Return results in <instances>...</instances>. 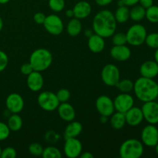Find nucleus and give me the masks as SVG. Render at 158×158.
I'll list each match as a JSON object with an SVG mask.
<instances>
[{
    "mask_svg": "<svg viewBox=\"0 0 158 158\" xmlns=\"http://www.w3.org/2000/svg\"><path fill=\"white\" fill-rule=\"evenodd\" d=\"M117 23L114 13L108 9H103L97 12L94 17L92 29L94 33L103 37L109 38L116 32Z\"/></svg>",
    "mask_w": 158,
    "mask_h": 158,
    "instance_id": "nucleus-1",
    "label": "nucleus"
},
{
    "mask_svg": "<svg viewBox=\"0 0 158 158\" xmlns=\"http://www.w3.org/2000/svg\"><path fill=\"white\" fill-rule=\"evenodd\" d=\"M136 97L143 103L156 100L158 97V83L154 79L140 77L134 83Z\"/></svg>",
    "mask_w": 158,
    "mask_h": 158,
    "instance_id": "nucleus-2",
    "label": "nucleus"
},
{
    "mask_svg": "<svg viewBox=\"0 0 158 158\" xmlns=\"http://www.w3.org/2000/svg\"><path fill=\"white\" fill-rule=\"evenodd\" d=\"M52 59L50 51L45 48H39L31 53L29 63L32 65L34 70L43 72L51 66Z\"/></svg>",
    "mask_w": 158,
    "mask_h": 158,
    "instance_id": "nucleus-3",
    "label": "nucleus"
},
{
    "mask_svg": "<svg viewBox=\"0 0 158 158\" xmlns=\"http://www.w3.org/2000/svg\"><path fill=\"white\" fill-rule=\"evenodd\" d=\"M144 151L143 144L135 138L127 139L121 143L119 154L121 158H140Z\"/></svg>",
    "mask_w": 158,
    "mask_h": 158,
    "instance_id": "nucleus-4",
    "label": "nucleus"
},
{
    "mask_svg": "<svg viewBox=\"0 0 158 158\" xmlns=\"http://www.w3.org/2000/svg\"><path fill=\"white\" fill-rule=\"evenodd\" d=\"M148 32L144 26L139 23L132 25L126 32L127 43L133 46H139L143 44Z\"/></svg>",
    "mask_w": 158,
    "mask_h": 158,
    "instance_id": "nucleus-5",
    "label": "nucleus"
},
{
    "mask_svg": "<svg viewBox=\"0 0 158 158\" xmlns=\"http://www.w3.org/2000/svg\"><path fill=\"white\" fill-rule=\"evenodd\" d=\"M37 103L40 107L46 112L56 110L60 103L56 94L51 91H43L40 93L37 98Z\"/></svg>",
    "mask_w": 158,
    "mask_h": 158,
    "instance_id": "nucleus-6",
    "label": "nucleus"
},
{
    "mask_svg": "<svg viewBox=\"0 0 158 158\" xmlns=\"http://www.w3.org/2000/svg\"><path fill=\"white\" fill-rule=\"evenodd\" d=\"M101 80L108 86H116L120 80L119 68L113 63L105 65L101 70Z\"/></svg>",
    "mask_w": 158,
    "mask_h": 158,
    "instance_id": "nucleus-7",
    "label": "nucleus"
},
{
    "mask_svg": "<svg viewBox=\"0 0 158 158\" xmlns=\"http://www.w3.org/2000/svg\"><path fill=\"white\" fill-rule=\"evenodd\" d=\"M43 26L46 32L52 35H59L64 29V24L59 15L56 14H50L46 15V19L43 23Z\"/></svg>",
    "mask_w": 158,
    "mask_h": 158,
    "instance_id": "nucleus-8",
    "label": "nucleus"
},
{
    "mask_svg": "<svg viewBox=\"0 0 158 158\" xmlns=\"http://www.w3.org/2000/svg\"><path fill=\"white\" fill-rule=\"evenodd\" d=\"M141 142L148 148H154L158 143V128L154 124H148L143 128L140 134Z\"/></svg>",
    "mask_w": 158,
    "mask_h": 158,
    "instance_id": "nucleus-9",
    "label": "nucleus"
},
{
    "mask_svg": "<svg viewBox=\"0 0 158 158\" xmlns=\"http://www.w3.org/2000/svg\"><path fill=\"white\" fill-rule=\"evenodd\" d=\"M83 151V145L77 137L65 139L63 153L69 158H77L80 157Z\"/></svg>",
    "mask_w": 158,
    "mask_h": 158,
    "instance_id": "nucleus-10",
    "label": "nucleus"
},
{
    "mask_svg": "<svg viewBox=\"0 0 158 158\" xmlns=\"http://www.w3.org/2000/svg\"><path fill=\"white\" fill-rule=\"evenodd\" d=\"M95 105L96 109L101 116L110 117L115 112L114 100L106 95H101L97 97Z\"/></svg>",
    "mask_w": 158,
    "mask_h": 158,
    "instance_id": "nucleus-11",
    "label": "nucleus"
},
{
    "mask_svg": "<svg viewBox=\"0 0 158 158\" xmlns=\"http://www.w3.org/2000/svg\"><path fill=\"white\" fill-rule=\"evenodd\" d=\"M143 119L150 124L158 123V103L155 100L145 102L141 107Z\"/></svg>",
    "mask_w": 158,
    "mask_h": 158,
    "instance_id": "nucleus-12",
    "label": "nucleus"
},
{
    "mask_svg": "<svg viewBox=\"0 0 158 158\" xmlns=\"http://www.w3.org/2000/svg\"><path fill=\"white\" fill-rule=\"evenodd\" d=\"M115 111L126 113L134 106V99L130 93H120L114 100Z\"/></svg>",
    "mask_w": 158,
    "mask_h": 158,
    "instance_id": "nucleus-13",
    "label": "nucleus"
},
{
    "mask_svg": "<svg viewBox=\"0 0 158 158\" xmlns=\"http://www.w3.org/2000/svg\"><path fill=\"white\" fill-rule=\"evenodd\" d=\"M24 100L20 94L12 93L6 97V109L10 114H19L24 109Z\"/></svg>",
    "mask_w": 158,
    "mask_h": 158,
    "instance_id": "nucleus-14",
    "label": "nucleus"
},
{
    "mask_svg": "<svg viewBox=\"0 0 158 158\" xmlns=\"http://www.w3.org/2000/svg\"><path fill=\"white\" fill-rule=\"evenodd\" d=\"M26 84L28 88L32 92H39L41 90L44 85V79L41 72L35 70L32 71L27 76Z\"/></svg>",
    "mask_w": 158,
    "mask_h": 158,
    "instance_id": "nucleus-15",
    "label": "nucleus"
},
{
    "mask_svg": "<svg viewBox=\"0 0 158 158\" xmlns=\"http://www.w3.org/2000/svg\"><path fill=\"white\" fill-rule=\"evenodd\" d=\"M125 118L126 123L131 127L138 126L144 120L141 108L134 106L125 113Z\"/></svg>",
    "mask_w": 158,
    "mask_h": 158,
    "instance_id": "nucleus-16",
    "label": "nucleus"
},
{
    "mask_svg": "<svg viewBox=\"0 0 158 158\" xmlns=\"http://www.w3.org/2000/svg\"><path fill=\"white\" fill-rule=\"evenodd\" d=\"M111 57L116 61L125 62L129 60L131 56V50L126 45L114 46L110 49Z\"/></svg>",
    "mask_w": 158,
    "mask_h": 158,
    "instance_id": "nucleus-17",
    "label": "nucleus"
},
{
    "mask_svg": "<svg viewBox=\"0 0 158 158\" xmlns=\"http://www.w3.org/2000/svg\"><path fill=\"white\" fill-rule=\"evenodd\" d=\"M57 112L60 118L66 122H70L75 120L76 111L73 106L68 102L60 103L57 107Z\"/></svg>",
    "mask_w": 158,
    "mask_h": 158,
    "instance_id": "nucleus-18",
    "label": "nucleus"
},
{
    "mask_svg": "<svg viewBox=\"0 0 158 158\" xmlns=\"http://www.w3.org/2000/svg\"><path fill=\"white\" fill-rule=\"evenodd\" d=\"M140 73L141 77L154 79L158 76V64L155 60H148L140 66Z\"/></svg>",
    "mask_w": 158,
    "mask_h": 158,
    "instance_id": "nucleus-19",
    "label": "nucleus"
},
{
    "mask_svg": "<svg viewBox=\"0 0 158 158\" xmlns=\"http://www.w3.org/2000/svg\"><path fill=\"white\" fill-rule=\"evenodd\" d=\"M73 10L75 18L79 19H84L90 15L92 12V6L89 2L80 1L76 3Z\"/></svg>",
    "mask_w": 158,
    "mask_h": 158,
    "instance_id": "nucleus-20",
    "label": "nucleus"
},
{
    "mask_svg": "<svg viewBox=\"0 0 158 158\" xmlns=\"http://www.w3.org/2000/svg\"><path fill=\"white\" fill-rule=\"evenodd\" d=\"M87 46L89 50L94 53L101 52L105 48L104 38L97 34L94 33L88 38Z\"/></svg>",
    "mask_w": 158,
    "mask_h": 158,
    "instance_id": "nucleus-21",
    "label": "nucleus"
},
{
    "mask_svg": "<svg viewBox=\"0 0 158 158\" xmlns=\"http://www.w3.org/2000/svg\"><path fill=\"white\" fill-rule=\"evenodd\" d=\"M83 131V125L78 121L69 122L67 126L64 130V138H71V137H77L80 135Z\"/></svg>",
    "mask_w": 158,
    "mask_h": 158,
    "instance_id": "nucleus-22",
    "label": "nucleus"
},
{
    "mask_svg": "<svg viewBox=\"0 0 158 158\" xmlns=\"http://www.w3.org/2000/svg\"><path fill=\"white\" fill-rule=\"evenodd\" d=\"M110 123L111 127L115 130H121L126 124V118L124 113L116 111L110 117Z\"/></svg>",
    "mask_w": 158,
    "mask_h": 158,
    "instance_id": "nucleus-23",
    "label": "nucleus"
},
{
    "mask_svg": "<svg viewBox=\"0 0 158 158\" xmlns=\"http://www.w3.org/2000/svg\"><path fill=\"white\" fill-rule=\"evenodd\" d=\"M82 29H83V26H82L80 19L75 18V17L71 18V19L68 23L67 26H66V32L70 36L73 37L80 35Z\"/></svg>",
    "mask_w": 158,
    "mask_h": 158,
    "instance_id": "nucleus-24",
    "label": "nucleus"
},
{
    "mask_svg": "<svg viewBox=\"0 0 158 158\" xmlns=\"http://www.w3.org/2000/svg\"><path fill=\"white\" fill-rule=\"evenodd\" d=\"M23 119L19 115V114H11L9 116L7 125L11 131H14V132L19 131L23 127Z\"/></svg>",
    "mask_w": 158,
    "mask_h": 158,
    "instance_id": "nucleus-25",
    "label": "nucleus"
},
{
    "mask_svg": "<svg viewBox=\"0 0 158 158\" xmlns=\"http://www.w3.org/2000/svg\"><path fill=\"white\" fill-rule=\"evenodd\" d=\"M117 23H125L130 19V9L128 6H118L114 13Z\"/></svg>",
    "mask_w": 158,
    "mask_h": 158,
    "instance_id": "nucleus-26",
    "label": "nucleus"
},
{
    "mask_svg": "<svg viewBox=\"0 0 158 158\" xmlns=\"http://www.w3.org/2000/svg\"><path fill=\"white\" fill-rule=\"evenodd\" d=\"M146 9L140 5H135L130 9V19L134 22H140L145 18Z\"/></svg>",
    "mask_w": 158,
    "mask_h": 158,
    "instance_id": "nucleus-27",
    "label": "nucleus"
},
{
    "mask_svg": "<svg viewBox=\"0 0 158 158\" xmlns=\"http://www.w3.org/2000/svg\"><path fill=\"white\" fill-rule=\"evenodd\" d=\"M62 153L56 147L49 146L43 149L42 157L43 158H61Z\"/></svg>",
    "mask_w": 158,
    "mask_h": 158,
    "instance_id": "nucleus-28",
    "label": "nucleus"
},
{
    "mask_svg": "<svg viewBox=\"0 0 158 158\" xmlns=\"http://www.w3.org/2000/svg\"><path fill=\"white\" fill-rule=\"evenodd\" d=\"M116 86L121 93H131L134 89V82L129 79L120 80Z\"/></svg>",
    "mask_w": 158,
    "mask_h": 158,
    "instance_id": "nucleus-29",
    "label": "nucleus"
},
{
    "mask_svg": "<svg viewBox=\"0 0 158 158\" xmlns=\"http://www.w3.org/2000/svg\"><path fill=\"white\" fill-rule=\"evenodd\" d=\"M145 18L151 23H158V6H151L146 9Z\"/></svg>",
    "mask_w": 158,
    "mask_h": 158,
    "instance_id": "nucleus-30",
    "label": "nucleus"
},
{
    "mask_svg": "<svg viewBox=\"0 0 158 158\" xmlns=\"http://www.w3.org/2000/svg\"><path fill=\"white\" fill-rule=\"evenodd\" d=\"M48 5L49 9L54 12H60L64 9L66 2L65 0H49Z\"/></svg>",
    "mask_w": 158,
    "mask_h": 158,
    "instance_id": "nucleus-31",
    "label": "nucleus"
},
{
    "mask_svg": "<svg viewBox=\"0 0 158 158\" xmlns=\"http://www.w3.org/2000/svg\"><path fill=\"white\" fill-rule=\"evenodd\" d=\"M145 43L151 49H156L158 48V32H151L147 35Z\"/></svg>",
    "mask_w": 158,
    "mask_h": 158,
    "instance_id": "nucleus-32",
    "label": "nucleus"
},
{
    "mask_svg": "<svg viewBox=\"0 0 158 158\" xmlns=\"http://www.w3.org/2000/svg\"><path fill=\"white\" fill-rule=\"evenodd\" d=\"M112 43L114 46L126 45L127 43L126 33H124V32H115L112 35Z\"/></svg>",
    "mask_w": 158,
    "mask_h": 158,
    "instance_id": "nucleus-33",
    "label": "nucleus"
},
{
    "mask_svg": "<svg viewBox=\"0 0 158 158\" xmlns=\"http://www.w3.org/2000/svg\"><path fill=\"white\" fill-rule=\"evenodd\" d=\"M43 149L44 148H43V146L40 143H36V142L30 143L29 148H28L29 154L33 156H36V157L42 156V154L43 152Z\"/></svg>",
    "mask_w": 158,
    "mask_h": 158,
    "instance_id": "nucleus-34",
    "label": "nucleus"
},
{
    "mask_svg": "<svg viewBox=\"0 0 158 158\" xmlns=\"http://www.w3.org/2000/svg\"><path fill=\"white\" fill-rule=\"evenodd\" d=\"M56 94V97L57 98H58L60 103H65V102H68L71 97L70 92H69V89H65V88L59 89L58 92H57Z\"/></svg>",
    "mask_w": 158,
    "mask_h": 158,
    "instance_id": "nucleus-35",
    "label": "nucleus"
},
{
    "mask_svg": "<svg viewBox=\"0 0 158 158\" xmlns=\"http://www.w3.org/2000/svg\"><path fill=\"white\" fill-rule=\"evenodd\" d=\"M60 139V135L54 131H49L45 134V140L49 143H55Z\"/></svg>",
    "mask_w": 158,
    "mask_h": 158,
    "instance_id": "nucleus-36",
    "label": "nucleus"
},
{
    "mask_svg": "<svg viewBox=\"0 0 158 158\" xmlns=\"http://www.w3.org/2000/svg\"><path fill=\"white\" fill-rule=\"evenodd\" d=\"M10 132L7 123L0 121V141L6 140L10 135Z\"/></svg>",
    "mask_w": 158,
    "mask_h": 158,
    "instance_id": "nucleus-37",
    "label": "nucleus"
},
{
    "mask_svg": "<svg viewBox=\"0 0 158 158\" xmlns=\"http://www.w3.org/2000/svg\"><path fill=\"white\" fill-rule=\"evenodd\" d=\"M17 156V152L15 148L12 147H8L2 150L0 158H15Z\"/></svg>",
    "mask_w": 158,
    "mask_h": 158,
    "instance_id": "nucleus-38",
    "label": "nucleus"
},
{
    "mask_svg": "<svg viewBox=\"0 0 158 158\" xmlns=\"http://www.w3.org/2000/svg\"><path fill=\"white\" fill-rule=\"evenodd\" d=\"M9 63V57L7 54L2 50H0V73L6 69Z\"/></svg>",
    "mask_w": 158,
    "mask_h": 158,
    "instance_id": "nucleus-39",
    "label": "nucleus"
},
{
    "mask_svg": "<svg viewBox=\"0 0 158 158\" xmlns=\"http://www.w3.org/2000/svg\"><path fill=\"white\" fill-rule=\"evenodd\" d=\"M34 71L33 68H32V65L29 63H26L24 64H23L20 67V72H21L22 74L23 75L28 76L29 74H30L31 73Z\"/></svg>",
    "mask_w": 158,
    "mask_h": 158,
    "instance_id": "nucleus-40",
    "label": "nucleus"
},
{
    "mask_svg": "<svg viewBox=\"0 0 158 158\" xmlns=\"http://www.w3.org/2000/svg\"><path fill=\"white\" fill-rule=\"evenodd\" d=\"M46 15L43 12H36L35 14H34L33 20L36 24L43 25L45 19H46Z\"/></svg>",
    "mask_w": 158,
    "mask_h": 158,
    "instance_id": "nucleus-41",
    "label": "nucleus"
},
{
    "mask_svg": "<svg viewBox=\"0 0 158 158\" xmlns=\"http://www.w3.org/2000/svg\"><path fill=\"white\" fill-rule=\"evenodd\" d=\"M141 6H143L144 9L151 7L154 5V0H139V2Z\"/></svg>",
    "mask_w": 158,
    "mask_h": 158,
    "instance_id": "nucleus-42",
    "label": "nucleus"
},
{
    "mask_svg": "<svg viewBox=\"0 0 158 158\" xmlns=\"http://www.w3.org/2000/svg\"><path fill=\"white\" fill-rule=\"evenodd\" d=\"M114 2V0H95V2L100 6H106L108 5L111 4Z\"/></svg>",
    "mask_w": 158,
    "mask_h": 158,
    "instance_id": "nucleus-43",
    "label": "nucleus"
},
{
    "mask_svg": "<svg viewBox=\"0 0 158 158\" xmlns=\"http://www.w3.org/2000/svg\"><path fill=\"white\" fill-rule=\"evenodd\" d=\"M122 1L123 2L125 6H128V7L135 6L139 2V0H122Z\"/></svg>",
    "mask_w": 158,
    "mask_h": 158,
    "instance_id": "nucleus-44",
    "label": "nucleus"
},
{
    "mask_svg": "<svg viewBox=\"0 0 158 158\" xmlns=\"http://www.w3.org/2000/svg\"><path fill=\"white\" fill-rule=\"evenodd\" d=\"M80 157H81V158H94V156L92 153L89 152V151H85V152H83V151H82L81 154L80 155Z\"/></svg>",
    "mask_w": 158,
    "mask_h": 158,
    "instance_id": "nucleus-45",
    "label": "nucleus"
},
{
    "mask_svg": "<svg viewBox=\"0 0 158 158\" xmlns=\"http://www.w3.org/2000/svg\"><path fill=\"white\" fill-rule=\"evenodd\" d=\"M65 14H66V16L68 17V18H73L74 17V12H73V9H67V10L66 11V12H65Z\"/></svg>",
    "mask_w": 158,
    "mask_h": 158,
    "instance_id": "nucleus-46",
    "label": "nucleus"
},
{
    "mask_svg": "<svg viewBox=\"0 0 158 158\" xmlns=\"http://www.w3.org/2000/svg\"><path fill=\"white\" fill-rule=\"evenodd\" d=\"M84 33H85V35H86V36L89 38V36H91V35H92L94 33V30H91V29H86V30H85Z\"/></svg>",
    "mask_w": 158,
    "mask_h": 158,
    "instance_id": "nucleus-47",
    "label": "nucleus"
},
{
    "mask_svg": "<svg viewBox=\"0 0 158 158\" xmlns=\"http://www.w3.org/2000/svg\"><path fill=\"white\" fill-rule=\"evenodd\" d=\"M108 119H109L108 117H106V116H101V117H100V122H101L102 123H106V122L108 121Z\"/></svg>",
    "mask_w": 158,
    "mask_h": 158,
    "instance_id": "nucleus-48",
    "label": "nucleus"
},
{
    "mask_svg": "<svg viewBox=\"0 0 158 158\" xmlns=\"http://www.w3.org/2000/svg\"><path fill=\"white\" fill-rule=\"evenodd\" d=\"M154 60L157 62V63L158 64V48L156 49L155 52H154Z\"/></svg>",
    "mask_w": 158,
    "mask_h": 158,
    "instance_id": "nucleus-49",
    "label": "nucleus"
},
{
    "mask_svg": "<svg viewBox=\"0 0 158 158\" xmlns=\"http://www.w3.org/2000/svg\"><path fill=\"white\" fill-rule=\"evenodd\" d=\"M2 28H3V21H2V19L0 17V32L2 31Z\"/></svg>",
    "mask_w": 158,
    "mask_h": 158,
    "instance_id": "nucleus-50",
    "label": "nucleus"
},
{
    "mask_svg": "<svg viewBox=\"0 0 158 158\" xmlns=\"http://www.w3.org/2000/svg\"><path fill=\"white\" fill-rule=\"evenodd\" d=\"M9 1H10V0H0V4L1 5L6 4V3L9 2Z\"/></svg>",
    "mask_w": 158,
    "mask_h": 158,
    "instance_id": "nucleus-51",
    "label": "nucleus"
},
{
    "mask_svg": "<svg viewBox=\"0 0 158 158\" xmlns=\"http://www.w3.org/2000/svg\"><path fill=\"white\" fill-rule=\"evenodd\" d=\"M117 4H118V6H125L124 3H123V2L122 1V0H119L118 2H117Z\"/></svg>",
    "mask_w": 158,
    "mask_h": 158,
    "instance_id": "nucleus-52",
    "label": "nucleus"
},
{
    "mask_svg": "<svg viewBox=\"0 0 158 158\" xmlns=\"http://www.w3.org/2000/svg\"><path fill=\"white\" fill-rule=\"evenodd\" d=\"M154 148H155V151H156V154H157V156H158V143H157V145H156L155 147H154Z\"/></svg>",
    "mask_w": 158,
    "mask_h": 158,
    "instance_id": "nucleus-53",
    "label": "nucleus"
},
{
    "mask_svg": "<svg viewBox=\"0 0 158 158\" xmlns=\"http://www.w3.org/2000/svg\"><path fill=\"white\" fill-rule=\"evenodd\" d=\"M1 153H2V148L1 147H0V157H1Z\"/></svg>",
    "mask_w": 158,
    "mask_h": 158,
    "instance_id": "nucleus-54",
    "label": "nucleus"
}]
</instances>
